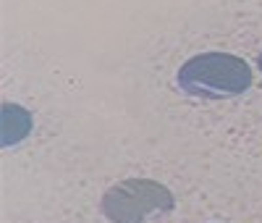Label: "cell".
<instances>
[{"mask_svg":"<svg viewBox=\"0 0 262 223\" xmlns=\"http://www.w3.org/2000/svg\"><path fill=\"white\" fill-rule=\"evenodd\" d=\"M176 82L191 97H236L252 87V69L247 60L231 53H202L181 66Z\"/></svg>","mask_w":262,"mask_h":223,"instance_id":"1","label":"cell"},{"mask_svg":"<svg viewBox=\"0 0 262 223\" xmlns=\"http://www.w3.org/2000/svg\"><path fill=\"white\" fill-rule=\"evenodd\" d=\"M173 208L170 189L152 178H126L105 192L102 213L113 223H155Z\"/></svg>","mask_w":262,"mask_h":223,"instance_id":"2","label":"cell"},{"mask_svg":"<svg viewBox=\"0 0 262 223\" xmlns=\"http://www.w3.org/2000/svg\"><path fill=\"white\" fill-rule=\"evenodd\" d=\"M32 129V116L18 105H3V145H16L27 137V131Z\"/></svg>","mask_w":262,"mask_h":223,"instance_id":"3","label":"cell"},{"mask_svg":"<svg viewBox=\"0 0 262 223\" xmlns=\"http://www.w3.org/2000/svg\"><path fill=\"white\" fill-rule=\"evenodd\" d=\"M259 69H262V55H259Z\"/></svg>","mask_w":262,"mask_h":223,"instance_id":"4","label":"cell"}]
</instances>
